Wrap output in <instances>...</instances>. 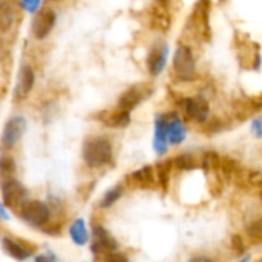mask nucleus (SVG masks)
<instances>
[{"mask_svg":"<svg viewBox=\"0 0 262 262\" xmlns=\"http://www.w3.org/2000/svg\"><path fill=\"white\" fill-rule=\"evenodd\" d=\"M183 109L186 112V117L189 120L195 121V123H204L209 118V114H210L209 101L201 95L184 98Z\"/></svg>","mask_w":262,"mask_h":262,"instance_id":"7","label":"nucleus"},{"mask_svg":"<svg viewBox=\"0 0 262 262\" xmlns=\"http://www.w3.org/2000/svg\"><path fill=\"white\" fill-rule=\"evenodd\" d=\"M26 11L29 12H37L38 8H41V3L40 2H25V3H20Z\"/></svg>","mask_w":262,"mask_h":262,"instance_id":"27","label":"nucleus"},{"mask_svg":"<svg viewBox=\"0 0 262 262\" xmlns=\"http://www.w3.org/2000/svg\"><path fill=\"white\" fill-rule=\"evenodd\" d=\"M232 249H233L235 252H238V253H243V252L246 250V247H244V243H243L241 236L235 235V236L232 238Z\"/></svg>","mask_w":262,"mask_h":262,"instance_id":"26","label":"nucleus"},{"mask_svg":"<svg viewBox=\"0 0 262 262\" xmlns=\"http://www.w3.org/2000/svg\"><path fill=\"white\" fill-rule=\"evenodd\" d=\"M118 247L117 239L101 226L92 227V241H91V250L95 255H106L115 252Z\"/></svg>","mask_w":262,"mask_h":262,"instance_id":"6","label":"nucleus"},{"mask_svg":"<svg viewBox=\"0 0 262 262\" xmlns=\"http://www.w3.org/2000/svg\"><path fill=\"white\" fill-rule=\"evenodd\" d=\"M15 170V163L9 157L0 158V177H9Z\"/></svg>","mask_w":262,"mask_h":262,"instance_id":"23","label":"nucleus"},{"mask_svg":"<svg viewBox=\"0 0 262 262\" xmlns=\"http://www.w3.org/2000/svg\"><path fill=\"white\" fill-rule=\"evenodd\" d=\"M167 121V140L172 144H181L186 140V126L177 114L164 115Z\"/></svg>","mask_w":262,"mask_h":262,"instance_id":"12","label":"nucleus"},{"mask_svg":"<svg viewBox=\"0 0 262 262\" xmlns=\"http://www.w3.org/2000/svg\"><path fill=\"white\" fill-rule=\"evenodd\" d=\"M252 126H253V130H255L256 137L261 138V120H255Z\"/></svg>","mask_w":262,"mask_h":262,"instance_id":"29","label":"nucleus"},{"mask_svg":"<svg viewBox=\"0 0 262 262\" xmlns=\"http://www.w3.org/2000/svg\"><path fill=\"white\" fill-rule=\"evenodd\" d=\"M57 15L55 11L49 6H41V9H38L35 12V17L32 20V34L35 38L41 40L45 37L49 35V32L52 31L54 25H55Z\"/></svg>","mask_w":262,"mask_h":262,"instance_id":"5","label":"nucleus"},{"mask_svg":"<svg viewBox=\"0 0 262 262\" xmlns=\"http://www.w3.org/2000/svg\"><path fill=\"white\" fill-rule=\"evenodd\" d=\"M34 262H58L55 259V256L54 255H51V253H41V255H37L35 256V261Z\"/></svg>","mask_w":262,"mask_h":262,"instance_id":"28","label":"nucleus"},{"mask_svg":"<svg viewBox=\"0 0 262 262\" xmlns=\"http://www.w3.org/2000/svg\"><path fill=\"white\" fill-rule=\"evenodd\" d=\"M69 236L77 246H84L89 241V233L83 220H75L69 227Z\"/></svg>","mask_w":262,"mask_h":262,"instance_id":"16","label":"nucleus"},{"mask_svg":"<svg viewBox=\"0 0 262 262\" xmlns=\"http://www.w3.org/2000/svg\"><path fill=\"white\" fill-rule=\"evenodd\" d=\"M172 163H173L178 169H181V170H193V169L198 167L196 160H195L192 155H189V154H184V155H180V157L173 158Z\"/></svg>","mask_w":262,"mask_h":262,"instance_id":"22","label":"nucleus"},{"mask_svg":"<svg viewBox=\"0 0 262 262\" xmlns=\"http://www.w3.org/2000/svg\"><path fill=\"white\" fill-rule=\"evenodd\" d=\"M103 123L107 127H126L130 123V115L126 112H120V111H114L111 114H107L103 118Z\"/></svg>","mask_w":262,"mask_h":262,"instance_id":"17","label":"nucleus"},{"mask_svg":"<svg viewBox=\"0 0 262 262\" xmlns=\"http://www.w3.org/2000/svg\"><path fill=\"white\" fill-rule=\"evenodd\" d=\"M20 215H21L23 221L28 223L29 226L41 227V226L48 224L51 212H49V207L45 203H41L38 200H32V201L25 203V206L20 210Z\"/></svg>","mask_w":262,"mask_h":262,"instance_id":"4","label":"nucleus"},{"mask_svg":"<svg viewBox=\"0 0 262 262\" xmlns=\"http://www.w3.org/2000/svg\"><path fill=\"white\" fill-rule=\"evenodd\" d=\"M247 232H249V235L252 236V238H255V239H259L261 238V233H262V229H261V221L259 220H256L250 227H247Z\"/></svg>","mask_w":262,"mask_h":262,"instance_id":"25","label":"nucleus"},{"mask_svg":"<svg viewBox=\"0 0 262 262\" xmlns=\"http://www.w3.org/2000/svg\"><path fill=\"white\" fill-rule=\"evenodd\" d=\"M170 166H172V161H164V163H160L157 166V172H155V178L158 181V184H161L163 189H167L169 186V178H170Z\"/></svg>","mask_w":262,"mask_h":262,"instance_id":"20","label":"nucleus"},{"mask_svg":"<svg viewBox=\"0 0 262 262\" xmlns=\"http://www.w3.org/2000/svg\"><path fill=\"white\" fill-rule=\"evenodd\" d=\"M103 262H129L127 258L123 255V253H117V252H112V253H106L103 256Z\"/></svg>","mask_w":262,"mask_h":262,"instance_id":"24","label":"nucleus"},{"mask_svg":"<svg viewBox=\"0 0 262 262\" xmlns=\"http://www.w3.org/2000/svg\"><path fill=\"white\" fill-rule=\"evenodd\" d=\"M167 54H169V49H167L166 43L160 41L152 46V49L149 51V55H147V69H149L150 75L157 77L161 74V71L166 66Z\"/></svg>","mask_w":262,"mask_h":262,"instance_id":"10","label":"nucleus"},{"mask_svg":"<svg viewBox=\"0 0 262 262\" xmlns=\"http://www.w3.org/2000/svg\"><path fill=\"white\" fill-rule=\"evenodd\" d=\"M0 218H3V220H8L9 216H8V213H6V210L3 209V206L0 204Z\"/></svg>","mask_w":262,"mask_h":262,"instance_id":"31","label":"nucleus"},{"mask_svg":"<svg viewBox=\"0 0 262 262\" xmlns=\"http://www.w3.org/2000/svg\"><path fill=\"white\" fill-rule=\"evenodd\" d=\"M123 192H124V187H123L121 184L111 187V189L103 195V198H101V201H100V206H101L103 209H107V207L114 206V204L123 196Z\"/></svg>","mask_w":262,"mask_h":262,"instance_id":"19","label":"nucleus"},{"mask_svg":"<svg viewBox=\"0 0 262 262\" xmlns=\"http://www.w3.org/2000/svg\"><path fill=\"white\" fill-rule=\"evenodd\" d=\"M26 130V120L21 115H15L8 120V123L3 127L2 134V143L5 147H12L25 134Z\"/></svg>","mask_w":262,"mask_h":262,"instance_id":"8","label":"nucleus"},{"mask_svg":"<svg viewBox=\"0 0 262 262\" xmlns=\"http://www.w3.org/2000/svg\"><path fill=\"white\" fill-rule=\"evenodd\" d=\"M249 261H250V258H249V256H246V258H244L243 261H239V262H249Z\"/></svg>","mask_w":262,"mask_h":262,"instance_id":"32","label":"nucleus"},{"mask_svg":"<svg viewBox=\"0 0 262 262\" xmlns=\"http://www.w3.org/2000/svg\"><path fill=\"white\" fill-rule=\"evenodd\" d=\"M2 246H3V250H5L11 258H14L15 261H26V259L31 256V253H32V250L23 249L18 243L12 241V239H9V238H3V239H2Z\"/></svg>","mask_w":262,"mask_h":262,"instance_id":"15","label":"nucleus"},{"mask_svg":"<svg viewBox=\"0 0 262 262\" xmlns=\"http://www.w3.org/2000/svg\"><path fill=\"white\" fill-rule=\"evenodd\" d=\"M154 147L158 155L167 152V121L164 115H158L155 121V140Z\"/></svg>","mask_w":262,"mask_h":262,"instance_id":"14","label":"nucleus"},{"mask_svg":"<svg viewBox=\"0 0 262 262\" xmlns=\"http://www.w3.org/2000/svg\"><path fill=\"white\" fill-rule=\"evenodd\" d=\"M83 160L89 167H103L112 161V144L107 138L92 137L83 144Z\"/></svg>","mask_w":262,"mask_h":262,"instance_id":"1","label":"nucleus"},{"mask_svg":"<svg viewBox=\"0 0 262 262\" xmlns=\"http://www.w3.org/2000/svg\"><path fill=\"white\" fill-rule=\"evenodd\" d=\"M173 72L180 80L189 81L196 77V63L192 49L186 45H180L173 55Z\"/></svg>","mask_w":262,"mask_h":262,"instance_id":"2","label":"nucleus"},{"mask_svg":"<svg viewBox=\"0 0 262 262\" xmlns=\"http://www.w3.org/2000/svg\"><path fill=\"white\" fill-rule=\"evenodd\" d=\"M189 262H212L209 258H206V256H195V258H192Z\"/></svg>","mask_w":262,"mask_h":262,"instance_id":"30","label":"nucleus"},{"mask_svg":"<svg viewBox=\"0 0 262 262\" xmlns=\"http://www.w3.org/2000/svg\"><path fill=\"white\" fill-rule=\"evenodd\" d=\"M143 98H144L143 88H141V86H138V84H135V86H132V88L126 89V91L120 95L117 111L129 114L132 109H135V107L141 103V100H143Z\"/></svg>","mask_w":262,"mask_h":262,"instance_id":"11","label":"nucleus"},{"mask_svg":"<svg viewBox=\"0 0 262 262\" xmlns=\"http://www.w3.org/2000/svg\"><path fill=\"white\" fill-rule=\"evenodd\" d=\"M34 81H35V75H34L32 68L29 64H21L17 81H15V88H14V100L15 101L26 100V97L32 91Z\"/></svg>","mask_w":262,"mask_h":262,"instance_id":"9","label":"nucleus"},{"mask_svg":"<svg viewBox=\"0 0 262 262\" xmlns=\"http://www.w3.org/2000/svg\"><path fill=\"white\" fill-rule=\"evenodd\" d=\"M28 190L17 180H6L2 183V198L3 204L11 210H21L26 203Z\"/></svg>","mask_w":262,"mask_h":262,"instance_id":"3","label":"nucleus"},{"mask_svg":"<svg viewBox=\"0 0 262 262\" xmlns=\"http://www.w3.org/2000/svg\"><path fill=\"white\" fill-rule=\"evenodd\" d=\"M132 186L135 187H141V189H149L155 184L157 178H155V169L152 166H144L140 170H135L132 175H129L127 178Z\"/></svg>","mask_w":262,"mask_h":262,"instance_id":"13","label":"nucleus"},{"mask_svg":"<svg viewBox=\"0 0 262 262\" xmlns=\"http://www.w3.org/2000/svg\"><path fill=\"white\" fill-rule=\"evenodd\" d=\"M14 23V9L11 3L0 2V32L8 31Z\"/></svg>","mask_w":262,"mask_h":262,"instance_id":"18","label":"nucleus"},{"mask_svg":"<svg viewBox=\"0 0 262 262\" xmlns=\"http://www.w3.org/2000/svg\"><path fill=\"white\" fill-rule=\"evenodd\" d=\"M220 161H221V158H220V155L216 152H206L204 157H203L201 164H203L206 172L216 173V170L220 169Z\"/></svg>","mask_w":262,"mask_h":262,"instance_id":"21","label":"nucleus"}]
</instances>
